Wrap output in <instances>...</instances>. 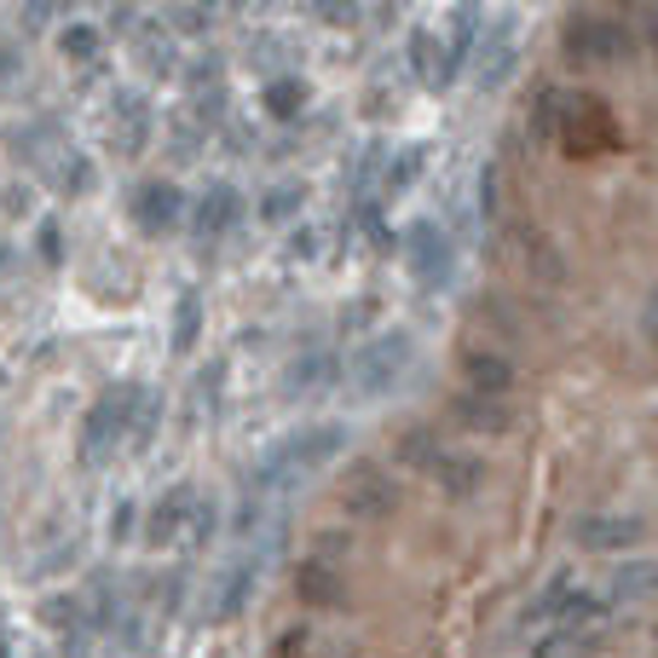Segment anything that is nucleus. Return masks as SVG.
<instances>
[{"mask_svg": "<svg viewBox=\"0 0 658 658\" xmlns=\"http://www.w3.org/2000/svg\"><path fill=\"white\" fill-rule=\"evenodd\" d=\"M642 47V35H635L624 17H578V24L566 30V58L572 64H624V58Z\"/></svg>", "mask_w": 658, "mask_h": 658, "instance_id": "5", "label": "nucleus"}, {"mask_svg": "<svg viewBox=\"0 0 658 658\" xmlns=\"http://www.w3.org/2000/svg\"><path fill=\"white\" fill-rule=\"evenodd\" d=\"M422 168H427V145H404L399 156H387L381 191H387V197H399V191H410V185L422 179Z\"/></svg>", "mask_w": 658, "mask_h": 658, "instance_id": "28", "label": "nucleus"}, {"mask_svg": "<svg viewBox=\"0 0 658 658\" xmlns=\"http://www.w3.org/2000/svg\"><path fill=\"white\" fill-rule=\"evenodd\" d=\"M434 485L450 503H468V497H480V485H485V462L468 457V450H445L439 468H434Z\"/></svg>", "mask_w": 658, "mask_h": 658, "instance_id": "18", "label": "nucleus"}, {"mask_svg": "<svg viewBox=\"0 0 658 658\" xmlns=\"http://www.w3.org/2000/svg\"><path fill=\"white\" fill-rule=\"evenodd\" d=\"M260 98H266V116H283V121H290V116L306 105V81H301V75H272Z\"/></svg>", "mask_w": 658, "mask_h": 658, "instance_id": "31", "label": "nucleus"}, {"mask_svg": "<svg viewBox=\"0 0 658 658\" xmlns=\"http://www.w3.org/2000/svg\"><path fill=\"white\" fill-rule=\"evenodd\" d=\"M346 549V538H341V531H324V538H318V554H313V561H329V566H336V554Z\"/></svg>", "mask_w": 658, "mask_h": 658, "instance_id": "43", "label": "nucleus"}, {"mask_svg": "<svg viewBox=\"0 0 658 658\" xmlns=\"http://www.w3.org/2000/svg\"><path fill=\"white\" fill-rule=\"evenodd\" d=\"M58 52L75 58V64H81V58H98V30L93 24H70L64 35H58Z\"/></svg>", "mask_w": 658, "mask_h": 658, "instance_id": "34", "label": "nucleus"}, {"mask_svg": "<svg viewBox=\"0 0 658 658\" xmlns=\"http://www.w3.org/2000/svg\"><path fill=\"white\" fill-rule=\"evenodd\" d=\"M393 457H399L404 468H422V474H434L439 457H445V445H439L434 427H404V434L393 439Z\"/></svg>", "mask_w": 658, "mask_h": 658, "instance_id": "26", "label": "nucleus"}, {"mask_svg": "<svg viewBox=\"0 0 658 658\" xmlns=\"http://www.w3.org/2000/svg\"><path fill=\"white\" fill-rule=\"evenodd\" d=\"M266 561H272L266 549H249V554H237V561L220 572V584H214V619H237V612L255 601V584H260Z\"/></svg>", "mask_w": 658, "mask_h": 658, "instance_id": "11", "label": "nucleus"}, {"mask_svg": "<svg viewBox=\"0 0 658 658\" xmlns=\"http://www.w3.org/2000/svg\"><path fill=\"white\" fill-rule=\"evenodd\" d=\"M642 336H647V346H658V290H653L647 306H642Z\"/></svg>", "mask_w": 658, "mask_h": 658, "instance_id": "42", "label": "nucleus"}, {"mask_svg": "<svg viewBox=\"0 0 658 658\" xmlns=\"http://www.w3.org/2000/svg\"><path fill=\"white\" fill-rule=\"evenodd\" d=\"M439 40H434V30H410V40H404V58H410V75L416 81H439Z\"/></svg>", "mask_w": 658, "mask_h": 658, "instance_id": "30", "label": "nucleus"}, {"mask_svg": "<svg viewBox=\"0 0 658 658\" xmlns=\"http://www.w3.org/2000/svg\"><path fill=\"white\" fill-rule=\"evenodd\" d=\"M145 145H151V105H145V93H128L116 105V151L139 156Z\"/></svg>", "mask_w": 658, "mask_h": 658, "instance_id": "21", "label": "nucleus"}, {"mask_svg": "<svg viewBox=\"0 0 658 658\" xmlns=\"http://www.w3.org/2000/svg\"><path fill=\"white\" fill-rule=\"evenodd\" d=\"M197 491L191 485H174V491H162L156 508H151V520H145V543L151 549H168L174 538H185L191 531V514H197Z\"/></svg>", "mask_w": 658, "mask_h": 658, "instance_id": "14", "label": "nucleus"}, {"mask_svg": "<svg viewBox=\"0 0 658 658\" xmlns=\"http://www.w3.org/2000/svg\"><path fill=\"white\" fill-rule=\"evenodd\" d=\"M480 214L497 220V168H480Z\"/></svg>", "mask_w": 658, "mask_h": 658, "instance_id": "41", "label": "nucleus"}, {"mask_svg": "<svg viewBox=\"0 0 658 658\" xmlns=\"http://www.w3.org/2000/svg\"><path fill=\"white\" fill-rule=\"evenodd\" d=\"M572 543L595 549V554H624L635 543H647V520L642 514H584V520L572 526Z\"/></svg>", "mask_w": 658, "mask_h": 658, "instance_id": "9", "label": "nucleus"}, {"mask_svg": "<svg viewBox=\"0 0 658 658\" xmlns=\"http://www.w3.org/2000/svg\"><path fill=\"white\" fill-rule=\"evenodd\" d=\"M64 7H70V0H24V12H17V17H24V30L35 35V30H47Z\"/></svg>", "mask_w": 658, "mask_h": 658, "instance_id": "36", "label": "nucleus"}, {"mask_svg": "<svg viewBox=\"0 0 658 658\" xmlns=\"http://www.w3.org/2000/svg\"><path fill=\"white\" fill-rule=\"evenodd\" d=\"M283 255H290L295 266H301V260H318V255H324V225L301 220L295 232H290V243H283Z\"/></svg>", "mask_w": 658, "mask_h": 658, "instance_id": "33", "label": "nucleus"}, {"mask_svg": "<svg viewBox=\"0 0 658 658\" xmlns=\"http://www.w3.org/2000/svg\"><path fill=\"white\" fill-rule=\"evenodd\" d=\"M7 266H12V249H7V243H0V278H7Z\"/></svg>", "mask_w": 658, "mask_h": 658, "instance_id": "45", "label": "nucleus"}, {"mask_svg": "<svg viewBox=\"0 0 658 658\" xmlns=\"http://www.w3.org/2000/svg\"><path fill=\"white\" fill-rule=\"evenodd\" d=\"M376 168H387V156H381V145H364V156L353 162V185H369V174Z\"/></svg>", "mask_w": 658, "mask_h": 658, "instance_id": "40", "label": "nucleus"}, {"mask_svg": "<svg viewBox=\"0 0 658 658\" xmlns=\"http://www.w3.org/2000/svg\"><path fill=\"white\" fill-rule=\"evenodd\" d=\"M450 416L474 434H508L514 427V404L508 399H491V393H457L450 399Z\"/></svg>", "mask_w": 658, "mask_h": 658, "instance_id": "17", "label": "nucleus"}, {"mask_svg": "<svg viewBox=\"0 0 658 658\" xmlns=\"http://www.w3.org/2000/svg\"><path fill=\"white\" fill-rule=\"evenodd\" d=\"M295 595H301L306 607H324V612H336V607L353 601V595H346V572L329 566V561H306L295 572Z\"/></svg>", "mask_w": 658, "mask_h": 658, "instance_id": "16", "label": "nucleus"}, {"mask_svg": "<svg viewBox=\"0 0 658 658\" xmlns=\"http://www.w3.org/2000/svg\"><path fill=\"white\" fill-rule=\"evenodd\" d=\"M503 249H508V260L520 266L526 278H538V283H566L561 249H554V243H549L531 220H508V225H503Z\"/></svg>", "mask_w": 658, "mask_h": 658, "instance_id": "7", "label": "nucleus"}, {"mask_svg": "<svg viewBox=\"0 0 658 658\" xmlns=\"http://www.w3.org/2000/svg\"><path fill=\"white\" fill-rule=\"evenodd\" d=\"M237 220H243V191H237L232 179H225V185H209V191H202L197 214H191V232H197L202 243H214V237L232 232Z\"/></svg>", "mask_w": 658, "mask_h": 658, "instance_id": "15", "label": "nucleus"}, {"mask_svg": "<svg viewBox=\"0 0 658 658\" xmlns=\"http://www.w3.org/2000/svg\"><path fill=\"white\" fill-rule=\"evenodd\" d=\"M531 121H538L543 133H572V128H584V121H607V116H601L595 98L572 93V87H543L531 98Z\"/></svg>", "mask_w": 658, "mask_h": 658, "instance_id": "10", "label": "nucleus"}, {"mask_svg": "<svg viewBox=\"0 0 658 658\" xmlns=\"http://www.w3.org/2000/svg\"><path fill=\"white\" fill-rule=\"evenodd\" d=\"M128 220L145 237H174V225L185 220V191L174 179H139L128 197Z\"/></svg>", "mask_w": 658, "mask_h": 658, "instance_id": "6", "label": "nucleus"}, {"mask_svg": "<svg viewBox=\"0 0 658 658\" xmlns=\"http://www.w3.org/2000/svg\"><path fill=\"white\" fill-rule=\"evenodd\" d=\"M647 47H653V58H658V7H653V17H647Z\"/></svg>", "mask_w": 658, "mask_h": 658, "instance_id": "44", "label": "nucleus"}, {"mask_svg": "<svg viewBox=\"0 0 658 658\" xmlns=\"http://www.w3.org/2000/svg\"><path fill=\"white\" fill-rule=\"evenodd\" d=\"M404 266L427 295L450 290V278H457V243H450V232L439 220H410L404 225Z\"/></svg>", "mask_w": 658, "mask_h": 658, "instance_id": "4", "label": "nucleus"}, {"mask_svg": "<svg viewBox=\"0 0 658 658\" xmlns=\"http://www.w3.org/2000/svg\"><path fill=\"white\" fill-rule=\"evenodd\" d=\"M341 508L353 514V520H387V514L399 508V480L376 462H359L341 485Z\"/></svg>", "mask_w": 658, "mask_h": 658, "instance_id": "8", "label": "nucleus"}, {"mask_svg": "<svg viewBox=\"0 0 658 658\" xmlns=\"http://www.w3.org/2000/svg\"><path fill=\"white\" fill-rule=\"evenodd\" d=\"M480 30H485V17L474 0H462L457 12H450V30H445V52H439V87H450L462 70H468V58H474L480 47Z\"/></svg>", "mask_w": 658, "mask_h": 658, "instance_id": "12", "label": "nucleus"}, {"mask_svg": "<svg viewBox=\"0 0 658 658\" xmlns=\"http://www.w3.org/2000/svg\"><path fill=\"white\" fill-rule=\"evenodd\" d=\"M346 450V427L341 422H306L295 434H283L255 468V497H272V491H295L306 474H318L324 462H336Z\"/></svg>", "mask_w": 658, "mask_h": 658, "instance_id": "1", "label": "nucleus"}, {"mask_svg": "<svg viewBox=\"0 0 658 658\" xmlns=\"http://www.w3.org/2000/svg\"><path fill=\"white\" fill-rule=\"evenodd\" d=\"M341 381V359L336 353H306L290 364V376H283V393L290 399H306V393H324V387Z\"/></svg>", "mask_w": 658, "mask_h": 658, "instance_id": "20", "label": "nucleus"}, {"mask_svg": "<svg viewBox=\"0 0 658 658\" xmlns=\"http://www.w3.org/2000/svg\"><path fill=\"white\" fill-rule=\"evenodd\" d=\"M58 145V116H40V121H17V133H7V151L17 162H40Z\"/></svg>", "mask_w": 658, "mask_h": 658, "instance_id": "27", "label": "nucleus"}, {"mask_svg": "<svg viewBox=\"0 0 658 658\" xmlns=\"http://www.w3.org/2000/svg\"><path fill=\"white\" fill-rule=\"evenodd\" d=\"M301 209H306V185H301V179L266 185L260 202H255V214H260L266 225H290V220H301Z\"/></svg>", "mask_w": 658, "mask_h": 658, "instance_id": "24", "label": "nucleus"}, {"mask_svg": "<svg viewBox=\"0 0 658 658\" xmlns=\"http://www.w3.org/2000/svg\"><path fill=\"white\" fill-rule=\"evenodd\" d=\"M353 220L364 225V237H369V243H393V232L381 225V209H376V202H359V214H353Z\"/></svg>", "mask_w": 658, "mask_h": 658, "instance_id": "39", "label": "nucleus"}, {"mask_svg": "<svg viewBox=\"0 0 658 658\" xmlns=\"http://www.w3.org/2000/svg\"><path fill=\"white\" fill-rule=\"evenodd\" d=\"M162 404H168V399H162L156 387H145V399H139V416H133V434H128V450H133V457H145V450L156 445V434H162Z\"/></svg>", "mask_w": 658, "mask_h": 658, "instance_id": "29", "label": "nucleus"}, {"mask_svg": "<svg viewBox=\"0 0 658 658\" xmlns=\"http://www.w3.org/2000/svg\"><path fill=\"white\" fill-rule=\"evenodd\" d=\"M47 185H52L58 197H87L93 185H98V168H93V156H87V151H64V156L52 162Z\"/></svg>", "mask_w": 658, "mask_h": 658, "instance_id": "25", "label": "nucleus"}, {"mask_svg": "<svg viewBox=\"0 0 658 658\" xmlns=\"http://www.w3.org/2000/svg\"><path fill=\"white\" fill-rule=\"evenodd\" d=\"M139 399H145V387H139V381H116V387H105V393L87 404V416H81V462H87V468H98L116 445H128Z\"/></svg>", "mask_w": 658, "mask_h": 658, "instance_id": "2", "label": "nucleus"}, {"mask_svg": "<svg viewBox=\"0 0 658 658\" xmlns=\"http://www.w3.org/2000/svg\"><path fill=\"white\" fill-rule=\"evenodd\" d=\"M607 601L612 607H635V601H658V561H624L619 572H612L607 584Z\"/></svg>", "mask_w": 658, "mask_h": 658, "instance_id": "19", "label": "nucleus"}, {"mask_svg": "<svg viewBox=\"0 0 658 658\" xmlns=\"http://www.w3.org/2000/svg\"><path fill=\"white\" fill-rule=\"evenodd\" d=\"M133 526H139V503L128 497V503H116V514H110V543H128Z\"/></svg>", "mask_w": 658, "mask_h": 658, "instance_id": "37", "label": "nucleus"}, {"mask_svg": "<svg viewBox=\"0 0 658 658\" xmlns=\"http://www.w3.org/2000/svg\"><path fill=\"white\" fill-rule=\"evenodd\" d=\"M220 7H249V0H220Z\"/></svg>", "mask_w": 658, "mask_h": 658, "instance_id": "46", "label": "nucleus"}, {"mask_svg": "<svg viewBox=\"0 0 658 658\" xmlns=\"http://www.w3.org/2000/svg\"><path fill=\"white\" fill-rule=\"evenodd\" d=\"M214 526H220V508H214V503H197V514H191V531H185V543H191V549H209Z\"/></svg>", "mask_w": 658, "mask_h": 658, "instance_id": "35", "label": "nucleus"}, {"mask_svg": "<svg viewBox=\"0 0 658 658\" xmlns=\"http://www.w3.org/2000/svg\"><path fill=\"white\" fill-rule=\"evenodd\" d=\"M306 12H313L324 30H359V17H364L359 0H306Z\"/></svg>", "mask_w": 658, "mask_h": 658, "instance_id": "32", "label": "nucleus"}, {"mask_svg": "<svg viewBox=\"0 0 658 658\" xmlns=\"http://www.w3.org/2000/svg\"><path fill=\"white\" fill-rule=\"evenodd\" d=\"M197 341H202V295H197V290H179L174 324H168V353H174V359H191Z\"/></svg>", "mask_w": 658, "mask_h": 658, "instance_id": "22", "label": "nucleus"}, {"mask_svg": "<svg viewBox=\"0 0 658 658\" xmlns=\"http://www.w3.org/2000/svg\"><path fill=\"white\" fill-rule=\"evenodd\" d=\"M410 359H416V336H410V329H381V336H369L359 346V359L346 364V387H353L359 399H381L410 369Z\"/></svg>", "mask_w": 658, "mask_h": 658, "instance_id": "3", "label": "nucleus"}, {"mask_svg": "<svg viewBox=\"0 0 658 658\" xmlns=\"http://www.w3.org/2000/svg\"><path fill=\"white\" fill-rule=\"evenodd\" d=\"M35 243H40V260H47V266H58V260H64V237H58V220H40Z\"/></svg>", "mask_w": 658, "mask_h": 658, "instance_id": "38", "label": "nucleus"}, {"mask_svg": "<svg viewBox=\"0 0 658 658\" xmlns=\"http://www.w3.org/2000/svg\"><path fill=\"white\" fill-rule=\"evenodd\" d=\"M462 393L508 399L514 393V359L497 353V346H468L462 353Z\"/></svg>", "mask_w": 658, "mask_h": 658, "instance_id": "13", "label": "nucleus"}, {"mask_svg": "<svg viewBox=\"0 0 658 658\" xmlns=\"http://www.w3.org/2000/svg\"><path fill=\"white\" fill-rule=\"evenodd\" d=\"M491 47H485V64H480V87L491 93V87H503V81L514 75V64H520V52H514V17H497L491 24Z\"/></svg>", "mask_w": 658, "mask_h": 658, "instance_id": "23", "label": "nucleus"}]
</instances>
